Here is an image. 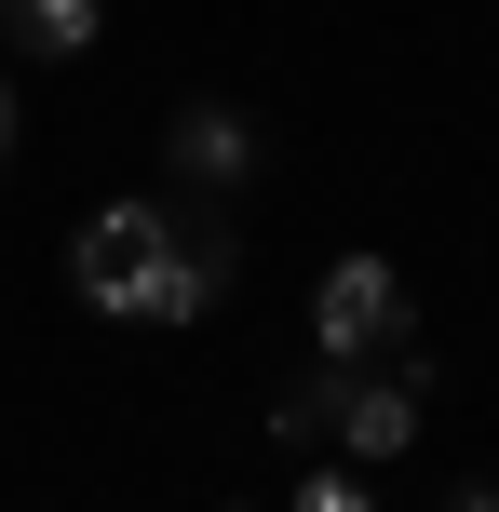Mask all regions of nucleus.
<instances>
[{"label":"nucleus","mask_w":499,"mask_h":512,"mask_svg":"<svg viewBox=\"0 0 499 512\" xmlns=\"http://www.w3.org/2000/svg\"><path fill=\"white\" fill-rule=\"evenodd\" d=\"M297 512H378V486H365L351 459H338V472H297Z\"/></svg>","instance_id":"nucleus-6"},{"label":"nucleus","mask_w":499,"mask_h":512,"mask_svg":"<svg viewBox=\"0 0 499 512\" xmlns=\"http://www.w3.org/2000/svg\"><path fill=\"white\" fill-rule=\"evenodd\" d=\"M0 162H14V81H0Z\"/></svg>","instance_id":"nucleus-8"},{"label":"nucleus","mask_w":499,"mask_h":512,"mask_svg":"<svg viewBox=\"0 0 499 512\" xmlns=\"http://www.w3.org/2000/svg\"><path fill=\"white\" fill-rule=\"evenodd\" d=\"M162 149H176V176L189 189H243V176H257V122H243V108H176V135H162Z\"/></svg>","instance_id":"nucleus-3"},{"label":"nucleus","mask_w":499,"mask_h":512,"mask_svg":"<svg viewBox=\"0 0 499 512\" xmlns=\"http://www.w3.org/2000/svg\"><path fill=\"white\" fill-rule=\"evenodd\" d=\"M243 270V230L216 203H95L68 243V283L122 324H203Z\"/></svg>","instance_id":"nucleus-1"},{"label":"nucleus","mask_w":499,"mask_h":512,"mask_svg":"<svg viewBox=\"0 0 499 512\" xmlns=\"http://www.w3.org/2000/svg\"><path fill=\"white\" fill-rule=\"evenodd\" d=\"M405 337H419V297H405L392 256H338V270L311 283V351L324 364H378V351H405Z\"/></svg>","instance_id":"nucleus-2"},{"label":"nucleus","mask_w":499,"mask_h":512,"mask_svg":"<svg viewBox=\"0 0 499 512\" xmlns=\"http://www.w3.org/2000/svg\"><path fill=\"white\" fill-rule=\"evenodd\" d=\"M324 418H338V364H311V378L270 391V445H324Z\"/></svg>","instance_id":"nucleus-5"},{"label":"nucleus","mask_w":499,"mask_h":512,"mask_svg":"<svg viewBox=\"0 0 499 512\" xmlns=\"http://www.w3.org/2000/svg\"><path fill=\"white\" fill-rule=\"evenodd\" d=\"M0 27H14L41 68H68V54H95V41H108V0H0Z\"/></svg>","instance_id":"nucleus-4"},{"label":"nucleus","mask_w":499,"mask_h":512,"mask_svg":"<svg viewBox=\"0 0 499 512\" xmlns=\"http://www.w3.org/2000/svg\"><path fill=\"white\" fill-rule=\"evenodd\" d=\"M446 512H499V499H486V486H446Z\"/></svg>","instance_id":"nucleus-7"}]
</instances>
